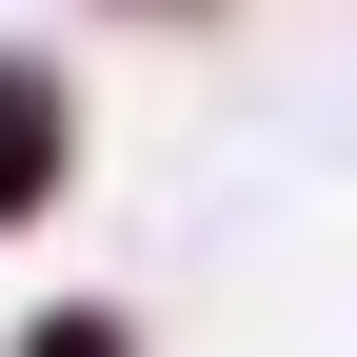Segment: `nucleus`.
<instances>
[{
    "label": "nucleus",
    "instance_id": "f257e3e1",
    "mask_svg": "<svg viewBox=\"0 0 357 357\" xmlns=\"http://www.w3.org/2000/svg\"><path fill=\"white\" fill-rule=\"evenodd\" d=\"M40 178H60V79H40V60H0V218H20Z\"/></svg>",
    "mask_w": 357,
    "mask_h": 357
},
{
    "label": "nucleus",
    "instance_id": "f03ea898",
    "mask_svg": "<svg viewBox=\"0 0 357 357\" xmlns=\"http://www.w3.org/2000/svg\"><path fill=\"white\" fill-rule=\"evenodd\" d=\"M20 357H139V337H119V318H40Z\"/></svg>",
    "mask_w": 357,
    "mask_h": 357
}]
</instances>
